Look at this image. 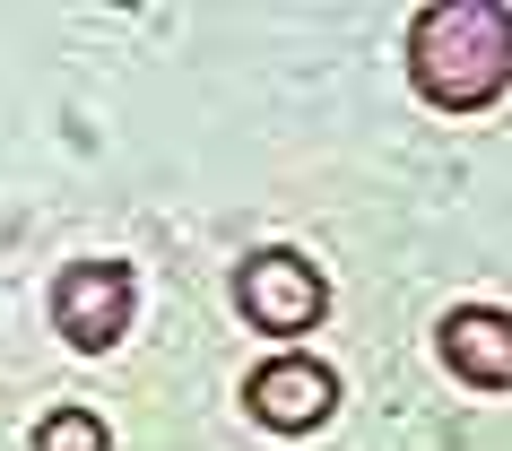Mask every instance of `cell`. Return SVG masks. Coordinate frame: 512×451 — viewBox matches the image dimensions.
Wrapping results in <instances>:
<instances>
[{"label":"cell","mask_w":512,"mask_h":451,"mask_svg":"<svg viewBox=\"0 0 512 451\" xmlns=\"http://www.w3.org/2000/svg\"><path fill=\"white\" fill-rule=\"evenodd\" d=\"M408 79L443 113H478L512 87V9L504 0H434L408 27Z\"/></svg>","instance_id":"cell-1"},{"label":"cell","mask_w":512,"mask_h":451,"mask_svg":"<svg viewBox=\"0 0 512 451\" xmlns=\"http://www.w3.org/2000/svg\"><path fill=\"white\" fill-rule=\"evenodd\" d=\"M235 304L252 330H270V339H304L313 321L330 313V278L304 252H252L235 269Z\"/></svg>","instance_id":"cell-2"},{"label":"cell","mask_w":512,"mask_h":451,"mask_svg":"<svg viewBox=\"0 0 512 451\" xmlns=\"http://www.w3.org/2000/svg\"><path fill=\"white\" fill-rule=\"evenodd\" d=\"M53 321L79 356H105L131 330V269L122 261H70L53 278Z\"/></svg>","instance_id":"cell-3"},{"label":"cell","mask_w":512,"mask_h":451,"mask_svg":"<svg viewBox=\"0 0 512 451\" xmlns=\"http://www.w3.org/2000/svg\"><path fill=\"white\" fill-rule=\"evenodd\" d=\"M243 408L270 425V434H313V425H330V408H339V373L313 365V356H270V365L252 373Z\"/></svg>","instance_id":"cell-4"},{"label":"cell","mask_w":512,"mask_h":451,"mask_svg":"<svg viewBox=\"0 0 512 451\" xmlns=\"http://www.w3.org/2000/svg\"><path fill=\"white\" fill-rule=\"evenodd\" d=\"M443 365L460 373V382H478V391H504L512 382V321L495 313V304H460V313H443Z\"/></svg>","instance_id":"cell-5"},{"label":"cell","mask_w":512,"mask_h":451,"mask_svg":"<svg viewBox=\"0 0 512 451\" xmlns=\"http://www.w3.org/2000/svg\"><path fill=\"white\" fill-rule=\"evenodd\" d=\"M35 451H113V434H105L96 408H53V417L35 425Z\"/></svg>","instance_id":"cell-6"}]
</instances>
